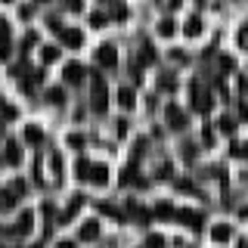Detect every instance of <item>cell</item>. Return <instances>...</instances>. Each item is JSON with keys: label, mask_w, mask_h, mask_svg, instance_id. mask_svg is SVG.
<instances>
[{"label": "cell", "mask_w": 248, "mask_h": 248, "mask_svg": "<svg viewBox=\"0 0 248 248\" xmlns=\"http://www.w3.org/2000/svg\"><path fill=\"white\" fill-rule=\"evenodd\" d=\"M93 81H90V103H93V112H106V106H108V93H106V81L99 75H90Z\"/></svg>", "instance_id": "obj_1"}, {"label": "cell", "mask_w": 248, "mask_h": 248, "mask_svg": "<svg viewBox=\"0 0 248 248\" xmlns=\"http://www.w3.org/2000/svg\"><path fill=\"white\" fill-rule=\"evenodd\" d=\"M31 230H34V214H31V211H22L19 220H16L13 227H6V230H0V232H10V236H28Z\"/></svg>", "instance_id": "obj_2"}, {"label": "cell", "mask_w": 248, "mask_h": 248, "mask_svg": "<svg viewBox=\"0 0 248 248\" xmlns=\"http://www.w3.org/2000/svg\"><path fill=\"white\" fill-rule=\"evenodd\" d=\"M165 115H168V127L170 130H186V124H189L186 112H183V108H177V106H168Z\"/></svg>", "instance_id": "obj_3"}, {"label": "cell", "mask_w": 248, "mask_h": 248, "mask_svg": "<svg viewBox=\"0 0 248 248\" xmlns=\"http://www.w3.org/2000/svg\"><path fill=\"white\" fill-rule=\"evenodd\" d=\"M96 62H99L103 68H115V65H118V53H115V46H112V44H103V46L96 50Z\"/></svg>", "instance_id": "obj_4"}, {"label": "cell", "mask_w": 248, "mask_h": 248, "mask_svg": "<svg viewBox=\"0 0 248 248\" xmlns=\"http://www.w3.org/2000/svg\"><path fill=\"white\" fill-rule=\"evenodd\" d=\"M174 220L186 223L189 230H202V227H205V217H202L199 211H189V208H186V211H177V214H174Z\"/></svg>", "instance_id": "obj_5"}, {"label": "cell", "mask_w": 248, "mask_h": 248, "mask_svg": "<svg viewBox=\"0 0 248 248\" xmlns=\"http://www.w3.org/2000/svg\"><path fill=\"white\" fill-rule=\"evenodd\" d=\"M192 108H196V112H208V108H211V93L202 90L199 84H192Z\"/></svg>", "instance_id": "obj_6"}, {"label": "cell", "mask_w": 248, "mask_h": 248, "mask_svg": "<svg viewBox=\"0 0 248 248\" xmlns=\"http://www.w3.org/2000/svg\"><path fill=\"white\" fill-rule=\"evenodd\" d=\"M59 41L65 44V46H72V50H78V46L84 44V34H81L78 28H62V31H59Z\"/></svg>", "instance_id": "obj_7"}, {"label": "cell", "mask_w": 248, "mask_h": 248, "mask_svg": "<svg viewBox=\"0 0 248 248\" xmlns=\"http://www.w3.org/2000/svg\"><path fill=\"white\" fill-rule=\"evenodd\" d=\"M84 75H87V72H84V65H81V62H68V65H65V72H62L65 84H81V81H84Z\"/></svg>", "instance_id": "obj_8"}, {"label": "cell", "mask_w": 248, "mask_h": 248, "mask_svg": "<svg viewBox=\"0 0 248 248\" xmlns=\"http://www.w3.org/2000/svg\"><path fill=\"white\" fill-rule=\"evenodd\" d=\"M87 183L106 186V183H108V168H106V165H93V161H90V174H87Z\"/></svg>", "instance_id": "obj_9"}, {"label": "cell", "mask_w": 248, "mask_h": 248, "mask_svg": "<svg viewBox=\"0 0 248 248\" xmlns=\"http://www.w3.org/2000/svg\"><path fill=\"white\" fill-rule=\"evenodd\" d=\"M78 236H81L84 242H96V239H99V223H96V220L81 223V232H78Z\"/></svg>", "instance_id": "obj_10"}, {"label": "cell", "mask_w": 248, "mask_h": 248, "mask_svg": "<svg viewBox=\"0 0 248 248\" xmlns=\"http://www.w3.org/2000/svg\"><path fill=\"white\" fill-rule=\"evenodd\" d=\"M183 31H186V37H199L202 31H205V22H202L199 16H189V19H186V25H183Z\"/></svg>", "instance_id": "obj_11"}, {"label": "cell", "mask_w": 248, "mask_h": 248, "mask_svg": "<svg viewBox=\"0 0 248 248\" xmlns=\"http://www.w3.org/2000/svg\"><path fill=\"white\" fill-rule=\"evenodd\" d=\"M84 202H87V199H84V196H75V199H72V205H68V208H65V211H62V214H59V223H65V220H72V217L78 214V208H81V205H84Z\"/></svg>", "instance_id": "obj_12"}, {"label": "cell", "mask_w": 248, "mask_h": 248, "mask_svg": "<svg viewBox=\"0 0 248 248\" xmlns=\"http://www.w3.org/2000/svg\"><path fill=\"white\" fill-rule=\"evenodd\" d=\"M118 106H121V108H134V106H137V93L130 90V87H121V90H118Z\"/></svg>", "instance_id": "obj_13"}, {"label": "cell", "mask_w": 248, "mask_h": 248, "mask_svg": "<svg viewBox=\"0 0 248 248\" xmlns=\"http://www.w3.org/2000/svg\"><path fill=\"white\" fill-rule=\"evenodd\" d=\"M25 143H31V146L44 143V130L37 127V124H28V127H25Z\"/></svg>", "instance_id": "obj_14"}, {"label": "cell", "mask_w": 248, "mask_h": 248, "mask_svg": "<svg viewBox=\"0 0 248 248\" xmlns=\"http://www.w3.org/2000/svg\"><path fill=\"white\" fill-rule=\"evenodd\" d=\"M230 236H232V230L227 227V223H214V230H211V239H214V242H227Z\"/></svg>", "instance_id": "obj_15"}, {"label": "cell", "mask_w": 248, "mask_h": 248, "mask_svg": "<svg viewBox=\"0 0 248 248\" xmlns=\"http://www.w3.org/2000/svg\"><path fill=\"white\" fill-rule=\"evenodd\" d=\"M6 161H10V165H19V161H22V149H19V143H16V140L6 143Z\"/></svg>", "instance_id": "obj_16"}, {"label": "cell", "mask_w": 248, "mask_h": 248, "mask_svg": "<svg viewBox=\"0 0 248 248\" xmlns=\"http://www.w3.org/2000/svg\"><path fill=\"white\" fill-rule=\"evenodd\" d=\"M152 214H155V217H161V220H170V217H174L177 211H174V205H170V202H158Z\"/></svg>", "instance_id": "obj_17"}, {"label": "cell", "mask_w": 248, "mask_h": 248, "mask_svg": "<svg viewBox=\"0 0 248 248\" xmlns=\"http://www.w3.org/2000/svg\"><path fill=\"white\" fill-rule=\"evenodd\" d=\"M174 31H177V22L174 19H161L158 22V34L161 37H174Z\"/></svg>", "instance_id": "obj_18"}, {"label": "cell", "mask_w": 248, "mask_h": 248, "mask_svg": "<svg viewBox=\"0 0 248 248\" xmlns=\"http://www.w3.org/2000/svg\"><path fill=\"white\" fill-rule=\"evenodd\" d=\"M75 174H78V180H84V183H87V174H90V161H87V158H78V165H75Z\"/></svg>", "instance_id": "obj_19"}, {"label": "cell", "mask_w": 248, "mask_h": 248, "mask_svg": "<svg viewBox=\"0 0 248 248\" xmlns=\"http://www.w3.org/2000/svg\"><path fill=\"white\" fill-rule=\"evenodd\" d=\"M62 99H65V90H62V87H50V90H46V103L59 106Z\"/></svg>", "instance_id": "obj_20"}, {"label": "cell", "mask_w": 248, "mask_h": 248, "mask_svg": "<svg viewBox=\"0 0 248 248\" xmlns=\"http://www.w3.org/2000/svg\"><path fill=\"white\" fill-rule=\"evenodd\" d=\"M99 211H103V214H108V217H115V220H121V211H118V208H115V205H108V202H99Z\"/></svg>", "instance_id": "obj_21"}, {"label": "cell", "mask_w": 248, "mask_h": 248, "mask_svg": "<svg viewBox=\"0 0 248 248\" xmlns=\"http://www.w3.org/2000/svg\"><path fill=\"white\" fill-rule=\"evenodd\" d=\"M16 199H19V196H16V192L3 189V192H0V208H13V205H16Z\"/></svg>", "instance_id": "obj_22"}, {"label": "cell", "mask_w": 248, "mask_h": 248, "mask_svg": "<svg viewBox=\"0 0 248 248\" xmlns=\"http://www.w3.org/2000/svg\"><path fill=\"white\" fill-rule=\"evenodd\" d=\"M41 59L44 62H56L59 59V46H44V50H41Z\"/></svg>", "instance_id": "obj_23"}, {"label": "cell", "mask_w": 248, "mask_h": 248, "mask_svg": "<svg viewBox=\"0 0 248 248\" xmlns=\"http://www.w3.org/2000/svg\"><path fill=\"white\" fill-rule=\"evenodd\" d=\"M217 127H220V130H223V134H232V130H236V121H232V118H230V115H223V118H220V121H217Z\"/></svg>", "instance_id": "obj_24"}, {"label": "cell", "mask_w": 248, "mask_h": 248, "mask_svg": "<svg viewBox=\"0 0 248 248\" xmlns=\"http://www.w3.org/2000/svg\"><path fill=\"white\" fill-rule=\"evenodd\" d=\"M146 248H165V236H158V232H152V236L146 239Z\"/></svg>", "instance_id": "obj_25"}, {"label": "cell", "mask_w": 248, "mask_h": 248, "mask_svg": "<svg viewBox=\"0 0 248 248\" xmlns=\"http://www.w3.org/2000/svg\"><path fill=\"white\" fill-rule=\"evenodd\" d=\"M0 115H3L6 121H13L16 115H19V108H13V106H3V103H0Z\"/></svg>", "instance_id": "obj_26"}, {"label": "cell", "mask_w": 248, "mask_h": 248, "mask_svg": "<svg viewBox=\"0 0 248 248\" xmlns=\"http://www.w3.org/2000/svg\"><path fill=\"white\" fill-rule=\"evenodd\" d=\"M65 3V10H72V13H81L84 10V0H62Z\"/></svg>", "instance_id": "obj_27"}, {"label": "cell", "mask_w": 248, "mask_h": 248, "mask_svg": "<svg viewBox=\"0 0 248 248\" xmlns=\"http://www.w3.org/2000/svg\"><path fill=\"white\" fill-rule=\"evenodd\" d=\"M158 87H161V90H174V78H170V75H161Z\"/></svg>", "instance_id": "obj_28"}, {"label": "cell", "mask_w": 248, "mask_h": 248, "mask_svg": "<svg viewBox=\"0 0 248 248\" xmlns=\"http://www.w3.org/2000/svg\"><path fill=\"white\" fill-rule=\"evenodd\" d=\"M230 155H232V158H242V155H245V146L242 143H232L230 146Z\"/></svg>", "instance_id": "obj_29"}, {"label": "cell", "mask_w": 248, "mask_h": 248, "mask_svg": "<svg viewBox=\"0 0 248 248\" xmlns=\"http://www.w3.org/2000/svg\"><path fill=\"white\" fill-rule=\"evenodd\" d=\"M0 41H10V22L0 19Z\"/></svg>", "instance_id": "obj_30"}, {"label": "cell", "mask_w": 248, "mask_h": 248, "mask_svg": "<svg viewBox=\"0 0 248 248\" xmlns=\"http://www.w3.org/2000/svg\"><path fill=\"white\" fill-rule=\"evenodd\" d=\"M170 170H174V168H170L168 161H165V165L158 168V180H170Z\"/></svg>", "instance_id": "obj_31"}, {"label": "cell", "mask_w": 248, "mask_h": 248, "mask_svg": "<svg viewBox=\"0 0 248 248\" xmlns=\"http://www.w3.org/2000/svg\"><path fill=\"white\" fill-rule=\"evenodd\" d=\"M68 146H75V149H81V146H84V137H81V134H72V137H68Z\"/></svg>", "instance_id": "obj_32"}, {"label": "cell", "mask_w": 248, "mask_h": 248, "mask_svg": "<svg viewBox=\"0 0 248 248\" xmlns=\"http://www.w3.org/2000/svg\"><path fill=\"white\" fill-rule=\"evenodd\" d=\"M103 22H106V16H103V13H93V16H90V25H93V28H99Z\"/></svg>", "instance_id": "obj_33"}, {"label": "cell", "mask_w": 248, "mask_h": 248, "mask_svg": "<svg viewBox=\"0 0 248 248\" xmlns=\"http://www.w3.org/2000/svg\"><path fill=\"white\" fill-rule=\"evenodd\" d=\"M202 143H205V146H211V143H214V134H211V127H205V130H202Z\"/></svg>", "instance_id": "obj_34"}, {"label": "cell", "mask_w": 248, "mask_h": 248, "mask_svg": "<svg viewBox=\"0 0 248 248\" xmlns=\"http://www.w3.org/2000/svg\"><path fill=\"white\" fill-rule=\"evenodd\" d=\"M152 59H155V50L146 44V46H143V62H152Z\"/></svg>", "instance_id": "obj_35"}, {"label": "cell", "mask_w": 248, "mask_h": 248, "mask_svg": "<svg viewBox=\"0 0 248 248\" xmlns=\"http://www.w3.org/2000/svg\"><path fill=\"white\" fill-rule=\"evenodd\" d=\"M0 59H10V41H0Z\"/></svg>", "instance_id": "obj_36"}, {"label": "cell", "mask_w": 248, "mask_h": 248, "mask_svg": "<svg viewBox=\"0 0 248 248\" xmlns=\"http://www.w3.org/2000/svg\"><path fill=\"white\" fill-rule=\"evenodd\" d=\"M183 158H186V161L196 158V146H183Z\"/></svg>", "instance_id": "obj_37"}, {"label": "cell", "mask_w": 248, "mask_h": 248, "mask_svg": "<svg viewBox=\"0 0 248 248\" xmlns=\"http://www.w3.org/2000/svg\"><path fill=\"white\" fill-rule=\"evenodd\" d=\"M239 44H242V46H248V22L242 25V31H239Z\"/></svg>", "instance_id": "obj_38"}, {"label": "cell", "mask_w": 248, "mask_h": 248, "mask_svg": "<svg viewBox=\"0 0 248 248\" xmlns=\"http://www.w3.org/2000/svg\"><path fill=\"white\" fill-rule=\"evenodd\" d=\"M112 16H115V19H127V10H124V6H115Z\"/></svg>", "instance_id": "obj_39"}, {"label": "cell", "mask_w": 248, "mask_h": 248, "mask_svg": "<svg viewBox=\"0 0 248 248\" xmlns=\"http://www.w3.org/2000/svg\"><path fill=\"white\" fill-rule=\"evenodd\" d=\"M34 44H37V34H28L25 41H22V46H25V50H28V46H34Z\"/></svg>", "instance_id": "obj_40"}, {"label": "cell", "mask_w": 248, "mask_h": 248, "mask_svg": "<svg viewBox=\"0 0 248 248\" xmlns=\"http://www.w3.org/2000/svg\"><path fill=\"white\" fill-rule=\"evenodd\" d=\"M177 186H180L183 192H192V183H189V180H180V183H177Z\"/></svg>", "instance_id": "obj_41"}, {"label": "cell", "mask_w": 248, "mask_h": 248, "mask_svg": "<svg viewBox=\"0 0 248 248\" xmlns=\"http://www.w3.org/2000/svg\"><path fill=\"white\" fill-rule=\"evenodd\" d=\"M56 248H75V242H59Z\"/></svg>", "instance_id": "obj_42"}, {"label": "cell", "mask_w": 248, "mask_h": 248, "mask_svg": "<svg viewBox=\"0 0 248 248\" xmlns=\"http://www.w3.org/2000/svg\"><path fill=\"white\" fill-rule=\"evenodd\" d=\"M236 248H248V239H239V245Z\"/></svg>", "instance_id": "obj_43"}, {"label": "cell", "mask_w": 248, "mask_h": 248, "mask_svg": "<svg viewBox=\"0 0 248 248\" xmlns=\"http://www.w3.org/2000/svg\"><path fill=\"white\" fill-rule=\"evenodd\" d=\"M31 248H44V245H41V242H37V245H31Z\"/></svg>", "instance_id": "obj_44"}, {"label": "cell", "mask_w": 248, "mask_h": 248, "mask_svg": "<svg viewBox=\"0 0 248 248\" xmlns=\"http://www.w3.org/2000/svg\"><path fill=\"white\" fill-rule=\"evenodd\" d=\"M3 3H13V0H3Z\"/></svg>", "instance_id": "obj_45"}, {"label": "cell", "mask_w": 248, "mask_h": 248, "mask_svg": "<svg viewBox=\"0 0 248 248\" xmlns=\"http://www.w3.org/2000/svg\"><path fill=\"white\" fill-rule=\"evenodd\" d=\"M37 3H41V0H37Z\"/></svg>", "instance_id": "obj_46"}, {"label": "cell", "mask_w": 248, "mask_h": 248, "mask_svg": "<svg viewBox=\"0 0 248 248\" xmlns=\"http://www.w3.org/2000/svg\"><path fill=\"white\" fill-rule=\"evenodd\" d=\"M0 103H3V99H0Z\"/></svg>", "instance_id": "obj_47"}, {"label": "cell", "mask_w": 248, "mask_h": 248, "mask_svg": "<svg viewBox=\"0 0 248 248\" xmlns=\"http://www.w3.org/2000/svg\"><path fill=\"white\" fill-rule=\"evenodd\" d=\"M0 248H3V245H0Z\"/></svg>", "instance_id": "obj_48"}]
</instances>
